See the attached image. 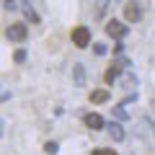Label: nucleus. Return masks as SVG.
I'll return each mask as SVG.
<instances>
[{
    "instance_id": "f257e3e1",
    "label": "nucleus",
    "mask_w": 155,
    "mask_h": 155,
    "mask_svg": "<svg viewBox=\"0 0 155 155\" xmlns=\"http://www.w3.org/2000/svg\"><path fill=\"white\" fill-rule=\"evenodd\" d=\"M70 39H72V44H75L78 49H85V47L91 44V31L85 26H78V28H72Z\"/></svg>"
},
{
    "instance_id": "f03ea898",
    "label": "nucleus",
    "mask_w": 155,
    "mask_h": 155,
    "mask_svg": "<svg viewBox=\"0 0 155 155\" xmlns=\"http://www.w3.org/2000/svg\"><path fill=\"white\" fill-rule=\"evenodd\" d=\"M127 31H129V28L124 26L122 21H109V23H106V34L114 36V39H124V36H127Z\"/></svg>"
},
{
    "instance_id": "7ed1b4c3",
    "label": "nucleus",
    "mask_w": 155,
    "mask_h": 155,
    "mask_svg": "<svg viewBox=\"0 0 155 155\" xmlns=\"http://www.w3.org/2000/svg\"><path fill=\"white\" fill-rule=\"evenodd\" d=\"M8 39L11 41H26V26L23 23H11L8 26Z\"/></svg>"
},
{
    "instance_id": "20e7f679",
    "label": "nucleus",
    "mask_w": 155,
    "mask_h": 155,
    "mask_svg": "<svg viewBox=\"0 0 155 155\" xmlns=\"http://www.w3.org/2000/svg\"><path fill=\"white\" fill-rule=\"evenodd\" d=\"M124 18H127V21H132V23H137L140 18H142V8L137 5V3H127V5H124Z\"/></svg>"
},
{
    "instance_id": "39448f33",
    "label": "nucleus",
    "mask_w": 155,
    "mask_h": 155,
    "mask_svg": "<svg viewBox=\"0 0 155 155\" xmlns=\"http://www.w3.org/2000/svg\"><path fill=\"white\" fill-rule=\"evenodd\" d=\"M83 122H85V127H91V129H104V116L101 114H85Z\"/></svg>"
},
{
    "instance_id": "423d86ee",
    "label": "nucleus",
    "mask_w": 155,
    "mask_h": 155,
    "mask_svg": "<svg viewBox=\"0 0 155 155\" xmlns=\"http://www.w3.org/2000/svg\"><path fill=\"white\" fill-rule=\"evenodd\" d=\"M91 104H106L109 101V91H104V88H98V91H91Z\"/></svg>"
},
{
    "instance_id": "0eeeda50",
    "label": "nucleus",
    "mask_w": 155,
    "mask_h": 155,
    "mask_svg": "<svg viewBox=\"0 0 155 155\" xmlns=\"http://www.w3.org/2000/svg\"><path fill=\"white\" fill-rule=\"evenodd\" d=\"M72 78H75V85H78V88H80V85H85V70H83V65H80V62L72 67Z\"/></svg>"
},
{
    "instance_id": "6e6552de",
    "label": "nucleus",
    "mask_w": 155,
    "mask_h": 155,
    "mask_svg": "<svg viewBox=\"0 0 155 155\" xmlns=\"http://www.w3.org/2000/svg\"><path fill=\"white\" fill-rule=\"evenodd\" d=\"M109 137L116 140V142H119V140H124V129H122V124H111V127H109Z\"/></svg>"
},
{
    "instance_id": "1a4fd4ad",
    "label": "nucleus",
    "mask_w": 155,
    "mask_h": 155,
    "mask_svg": "<svg viewBox=\"0 0 155 155\" xmlns=\"http://www.w3.org/2000/svg\"><path fill=\"white\" fill-rule=\"evenodd\" d=\"M23 16H26L31 23H39V16H36V11H31V5H23Z\"/></svg>"
},
{
    "instance_id": "9d476101",
    "label": "nucleus",
    "mask_w": 155,
    "mask_h": 155,
    "mask_svg": "<svg viewBox=\"0 0 155 155\" xmlns=\"http://www.w3.org/2000/svg\"><path fill=\"white\" fill-rule=\"evenodd\" d=\"M114 80H119V67H109L106 70V83H114Z\"/></svg>"
},
{
    "instance_id": "9b49d317",
    "label": "nucleus",
    "mask_w": 155,
    "mask_h": 155,
    "mask_svg": "<svg viewBox=\"0 0 155 155\" xmlns=\"http://www.w3.org/2000/svg\"><path fill=\"white\" fill-rule=\"evenodd\" d=\"M134 83H137V78H134V75H132V72H127V75H124V78H122V85H124V88H132V85H134Z\"/></svg>"
},
{
    "instance_id": "f8f14e48",
    "label": "nucleus",
    "mask_w": 155,
    "mask_h": 155,
    "mask_svg": "<svg viewBox=\"0 0 155 155\" xmlns=\"http://www.w3.org/2000/svg\"><path fill=\"white\" fill-rule=\"evenodd\" d=\"M114 116L124 122V119H127V111H124V106H114Z\"/></svg>"
},
{
    "instance_id": "ddd939ff",
    "label": "nucleus",
    "mask_w": 155,
    "mask_h": 155,
    "mask_svg": "<svg viewBox=\"0 0 155 155\" xmlns=\"http://www.w3.org/2000/svg\"><path fill=\"white\" fill-rule=\"evenodd\" d=\"M13 60L21 65V62H26V49H16V54H13Z\"/></svg>"
},
{
    "instance_id": "4468645a",
    "label": "nucleus",
    "mask_w": 155,
    "mask_h": 155,
    "mask_svg": "<svg viewBox=\"0 0 155 155\" xmlns=\"http://www.w3.org/2000/svg\"><path fill=\"white\" fill-rule=\"evenodd\" d=\"M44 150H47L49 155H54V153H57L60 147H57V142H47V145H44Z\"/></svg>"
},
{
    "instance_id": "2eb2a0df",
    "label": "nucleus",
    "mask_w": 155,
    "mask_h": 155,
    "mask_svg": "<svg viewBox=\"0 0 155 155\" xmlns=\"http://www.w3.org/2000/svg\"><path fill=\"white\" fill-rule=\"evenodd\" d=\"M93 54H106V44H93Z\"/></svg>"
},
{
    "instance_id": "dca6fc26",
    "label": "nucleus",
    "mask_w": 155,
    "mask_h": 155,
    "mask_svg": "<svg viewBox=\"0 0 155 155\" xmlns=\"http://www.w3.org/2000/svg\"><path fill=\"white\" fill-rule=\"evenodd\" d=\"M116 67H129V60L127 57H119V60H116Z\"/></svg>"
},
{
    "instance_id": "f3484780",
    "label": "nucleus",
    "mask_w": 155,
    "mask_h": 155,
    "mask_svg": "<svg viewBox=\"0 0 155 155\" xmlns=\"http://www.w3.org/2000/svg\"><path fill=\"white\" fill-rule=\"evenodd\" d=\"M91 155H116V153H114V150H93Z\"/></svg>"
},
{
    "instance_id": "a211bd4d",
    "label": "nucleus",
    "mask_w": 155,
    "mask_h": 155,
    "mask_svg": "<svg viewBox=\"0 0 155 155\" xmlns=\"http://www.w3.org/2000/svg\"><path fill=\"white\" fill-rule=\"evenodd\" d=\"M5 5H8V8H11V5H13V0H5Z\"/></svg>"
},
{
    "instance_id": "6ab92c4d",
    "label": "nucleus",
    "mask_w": 155,
    "mask_h": 155,
    "mask_svg": "<svg viewBox=\"0 0 155 155\" xmlns=\"http://www.w3.org/2000/svg\"><path fill=\"white\" fill-rule=\"evenodd\" d=\"M0 129H3V122H0Z\"/></svg>"
},
{
    "instance_id": "aec40b11",
    "label": "nucleus",
    "mask_w": 155,
    "mask_h": 155,
    "mask_svg": "<svg viewBox=\"0 0 155 155\" xmlns=\"http://www.w3.org/2000/svg\"><path fill=\"white\" fill-rule=\"evenodd\" d=\"M96 3H98V0H96Z\"/></svg>"
},
{
    "instance_id": "412c9836",
    "label": "nucleus",
    "mask_w": 155,
    "mask_h": 155,
    "mask_svg": "<svg viewBox=\"0 0 155 155\" xmlns=\"http://www.w3.org/2000/svg\"><path fill=\"white\" fill-rule=\"evenodd\" d=\"M153 104H155V101H153Z\"/></svg>"
}]
</instances>
